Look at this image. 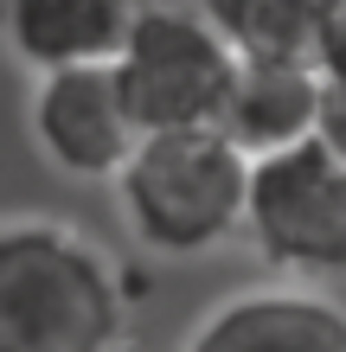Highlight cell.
I'll return each instance as SVG.
<instances>
[{
    "label": "cell",
    "instance_id": "cell-1",
    "mask_svg": "<svg viewBox=\"0 0 346 352\" xmlns=\"http://www.w3.org/2000/svg\"><path fill=\"white\" fill-rule=\"evenodd\" d=\"M129 282L65 218H0V352H122Z\"/></svg>",
    "mask_w": 346,
    "mask_h": 352
},
{
    "label": "cell",
    "instance_id": "cell-2",
    "mask_svg": "<svg viewBox=\"0 0 346 352\" xmlns=\"http://www.w3.org/2000/svg\"><path fill=\"white\" fill-rule=\"evenodd\" d=\"M109 186L141 250L160 263H193L244 237L250 154L225 129H167L141 135Z\"/></svg>",
    "mask_w": 346,
    "mask_h": 352
},
{
    "label": "cell",
    "instance_id": "cell-3",
    "mask_svg": "<svg viewBox=\"0 0 346 352\" xmlns=\"http://www.w3.org/2000/svg\"><path fill=\"white\" fill-rule=\"evenodd\" d=\"M141 135L218 129L244 58L218 32L206 0H141L122 52L109 58Z\"/></svg>",
    "mask_w": 346,
    "mask_h": 352
},
{
    "label": "cell",
    "instance_id": "cell-4",
    "mask_svg": "<svg viewBox=\"0 0 346 352\" xmlns=\"http://www.w3.org/2000/svg\"><path fill=\"white\" fill-rule=\"evenodd\" d=\"M244 237L282 282H346V160L327 154L314 135L250 160Z\"/></svg>",
    "mask_w": 346,
    "mask_h": 352
},
{
    "label": "cell",
    "instance_id": "cell-5",
    "mask_svg": "<svg viewBox=\"0 0 346 352\" xmlns=\"http://www.w3.org/2000/svg\"><path fill=\"white\" fill-rule=\"evenodd\" d=\"M26 122H32V148L45 154V167H58L65 179H84V186H109L141 141L129 96L116 84V65L45 71L32 84Z\"/></svg>",
    "mask_w": 346,
    "mask_h": 352
},
{
    "label": "cell",
    "instance_id": "cell-6",
    "mask_svg": "<svg viewBox=\"0 0 346 352\" xmlns=\"http://www.w3.org/2000/svg\"><path fill=\"white\" fill-rule=\"evenodd\" d=\"M180 352H346V307L308 282L237 288L199 314Z\"/></svg>",
    "mask_w": 346,
    "mask_h": 352
},
{
    "label": "cell",
    "instance_id": "cell-7",
    "mask_svg": "<svg viewBox=\"0 0 346 352\" xmlns=\"http://www.w3.org/2000/svg\"><path fill=\"white\" fill-rule=\"evenodd\" d=\"M141 0H0V38L32 77L71 65H109Z\"/></svg>",
    "mask_w": 346,
    "mask_h": 352
},
{
    "label": "cell",
    "instance_id": "cell-8",
    "mask_svg": "<svg viewBox=\"0 0 346 352\" xmlns=\"http://www.w3.org/2000/svg\"><path fill=\"white\" fill-rule=\"evenodd\" d=\"M314 109H321V71L314 65L244 58L218 129L250 160H263V154H282V148H295V141H308L314 135Z\"/></svg>",
    "mask_w": 346,
    "mask_h": 352
},
{
    "label": "cell",
    "instance_id": "cell-9",
    "mask_svg": "<svg viewBox=\"0 0 346 352\" xmlns=\"http://www.w3.org/2000/svg\"><path fill=\"white\" fill-rule=\"evenodd\" d=\"M218 32L237 58H276V65H314L327 58L334 0H206Z\"/></svg>",
    "mask_w": 346,
    "mask_h": 352
},
{
    "label": "cell",
    "instance_id": "cell-10",
    "mask_svg": "<svg viewBox=\"0 0 346 352\" xmlns=\"http://www.w3.org/2000/svg\"><path fill=\"white\" fill-rule=\"evenodd\" d=\"M314 141L346 160V77L321 71V109H314Z\"/></svg>",
    "mask_w": 346,
    "mask_h": 352
},
{
    "label": "cell",
    "instance_id": "cell-11",
    "mask_svg": "<svg viewBox=\"0 0 346 352\" xmlns=\"http://www.w3.org/2000/svg\"><path fill=\"white\" fill-rule=\"evenodd\" d=\"M321 71L346 77V0H334V26H327V58H321Z\"/></svg>",
    "mask_w": 346,
    "mask_h": 352
}]
</instances>
